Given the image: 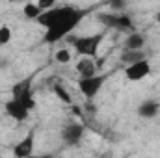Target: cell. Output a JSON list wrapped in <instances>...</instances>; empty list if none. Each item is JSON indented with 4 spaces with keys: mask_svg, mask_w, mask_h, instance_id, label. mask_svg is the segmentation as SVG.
Instances as JSON below:
<instances>
[{
    "mask_svg": "<svg viewBox=\"0 0 160 158\" xmlns=\"http://www.w3.org/2000/svg\"><path fill=\"white\" fill-rule=\"evenodd\" d=\"M11 28L9 26H0V47H4V45H8L9 41H11Z\"/></svg>",
    "mask_w": 160,
    "mask_h": 158,
    "instance_id": "ac0fdd59",
    "label": "cell"
},
{
    "mask_svg": "<svg viewBox=\"0 0 160 158\" xmlns=\"http://www.w3.org/2000/svg\"><path fill=\"white\" fill-rule=\"evenodd\" d=\"M149 73H151V63H149L147 58H143L140 62H134V63L125 67V77L130 82H140V80L147 78Z\"/></svg>",
    "mask_w": 160,
    "mask_h": 158,
    "instance_id": "ba28073f",
    "label": "cell"
},
{
    "mask_svg": "<svg viewBox=\"0 0 160 158\" xmlns=\"http://www.w3.org/2000/svg\"><path fill=\"white\" fill-rule=\"evenodd\" d=\"M143 58H147V52H145L143 48H140V50L123 48V52H121V56H119L121 63H125V65H130V63L140 62V60H143Z\"/></svg>",
    "mask_w": 160,
    "mask_h": 158,
    "instance_id": "4fadbf2b",
    "label": "cell"
},
{
    "mask_svg": "<svg viewBox=\"0 0 160 158\" xmlns=\"http://www.w3.org/2000/svg\"><path fill=\"white\" fill-rule=\"evenodd\" d=\"M54 58H56V62H58V63H69V62H71V58H73V54H71V50H69V48H58V50H56V54H54Z\"/></svg>",
    "mask_w": 160,
    "mask_h": 158,
    "instance_id": "e0dca14e",
    "label": "cell"
},
{
    "mask_svg": "<svg viewBox=\"0 0 160 158\" xmlns=\"http://www.w3.org/2000/svg\"><path fill=\"white\" fill-rule=\"evenodd\" d=\"M34 143H36V132L30 130L19 143H15L13 147V156L15 158H26L34 153Z\"/></svg>",
    "mask_w": 160,
    "mask_h": 158,
    "instance_id": "30bf717a",
    "label": "cell"
},
{
    "mask_svg": "<svg viewBox=\"0 0 160 158\" xmlns=\"http://www.w3.org/2000/svg\"><path fill=\"white\" fill-rule=\"evenodd\" d=\"M88 11L86 9H75V11H71L62 22H58L56 26H52V28H48V30H45V36H43V41L45 43H56V41L63 39V37H67L77 26L80 24V21L84 19V15H86Z\"/></svg>",
    "mask_w": 160,
    "mask_h": 158,
    "instance_id": "6da1fadb",
    "label": "cell"
},
{
    "mask_svg": "<svg viewBox=\"0 0 160 158\" xmlns=\"http://www.w3.org/2000/svg\"><path fill=\"white\" fill-rule=\"evenodd\" d=\"M4 112H6V116H9L11 119L22 123V121H26V119L30 117V112H32V110L26 108L22 102H19V101H15V99H9V101H6V104H4Z\"/></svg>",
    "mask_w": 160,
    "mask_h": 158,
    "instance_id": "9c48e42d",
    "label": "cell"
},
{
    "mask_svg": "<svg viewBox=\"0 0 160 158\" xmlns=\"http://www.w3.org/2000/svg\"><path fill=\"white\" fill-rule=\"evenodd\" d=\"M22 13H24V17H26V19L36 21L41 13H43V9L38 6V2H26V4H24V7H22Z\"/></svg>",
    "mask_w": 160,
    "mask_h": 158,
    "instance_id": "9a60e30c",
    "label": "cell"
},
{
    "mask_svg": "<svg viewBox=\"0 0 160 158\" xmlns=\"http://www.w3.org/2000/svg\"><path fill=\"white\" fill-rule=\"evenodd\" d=\"M127 2H130V0H127Z\"/></svg>",
    "mask_w": 160,
    "mask_h": 158,
    "instance_id": "603a6c76",
    "label": "cell"
},
{
    "mask_svg": "<svg viewBox=\"0 0 160 158\" xmlns=\"http://www.w3.org/2000/svg\"><path fill=\"white\" fill-rule=\"evenodd\" d=\"M77 7H73V6H54V7H50V9H45L43 13H41L39 17L36 19V22L41 24L45 30H48V28H52V26H56L58 22H62L71 11H75Z\"/></svg>",
    "mask_w": 160,
    "mask_h": 158,
    "instance_id": "5b68a950",
    "label": "cell"
},
{
    "mask_svg": "<svg viewBox=\"0 0 160 158\" xmlns=\"http://www.w3.org/2000/svg\"><path fill=\"white\" fill-rule=\"evenodd\" d=\"M106 78H108V75H99V73L93 75V77H88V78H80L78 80L80 93H82L88 101H93V99L99 95V91L102 89Z\"/></svg>",
    "mask_w": 160,
    "mask_h": 158,
    "instance_id": "8992f818",
    "label": "cell"
},
{
    "mask_svg": "<svg viewBox=\"0 0 160 158\" xmlns=\"http://www.w3.org/2000/svg\"><path fill=\"white\" fill-rule=\"evenodd\" d=\"M160 114V102L158 101H153V99H147L143 102H140L138 106V116L143 119H155Z\"/></svg>",
    "mask_w": 160,
    "mask_h": 158,
    "instance_id": "8fae6325",
    "label": "cell"
},
{
    "mask_svg": "<svg viewBox=\"0 0 160 158\" xmlns=\"http://www.w3.org/2000/svg\"><path fill=\"white\" fill-rule=\"evenodd\" d=\"M54 95L62 101V102H65V104H73V97H71V93L62 86V84H54Z\"/></svg>",
    "mask_w": 160,
    "mask_h": 158,
    "instance_id": "2e32d148",
    "label": "cell"
},
{
    "mask_svg": "<svg viewBox=\"0 0 160 158\" xmlns=\"http://www.w3.org/2000/svg\"><path fill=\"white\" fill-rule=\"evenodd\" d=\"M75 69H77V73L80 75V78H88V77L97 75V63L89 56L80 58L78 62H77V65H75Z\"/></svg>",
    "mask_w": 160,
    "mask_h": 158,
    "instance_id": "7c38bea8",
    "label": "cell"
},
{
    "mask_svg": "<svg viewBox=\"0 0 160 158\" xmlns=\"http://www.w3.org/2000/svg\"><path fill=\"white\" fill-rule=\"evenodd\" d=\"M102 39H104V32L95 34V36H84V37H73L71 34L67 36V41L73 45V48L77 50V54L89 56V58H95L97 56Z\"/></svg>",
    "mask_w": 160,
    "mask_h": 158,
    "instance_id": "3957f363",
    "label": "cell"
},
{
    "mask_svg": "<svg viewBox=\"0 0 160 158\" xmlns=\"http://www.w3.org/2000/svg\"><path fill=\"white\" fill-rule=\"evenodd\" d=\"M97 21L110 30H118V32H134V21L130 15L127 13H116V11H101L97 13Z\"/></svg>",
    "mask_w": 160,
    "mask_h": 158,
    "instance_id": "7a4b0ae2",
    "label": "cell"
},
{
    "mask_svg": "<svg viewBox=\"0 0 160 158\" xmlns=\"http://www.w3.org/2000/svg\"><path fill=\"white\" fill-rule=\"evenodd\" d=\"M145 36L140 34V32H130L127 37H125V48H132V50H140L145 47Z\"/></svg>",
    "mask_w": 160,
    "mask_h": 158,
    "instance_id": "5bb4252c",
    "label": "cell"
},
{
    "mask_svg": "<svg viewBox=\"0 0 160 158\" xmlns=\"http://www.w3.org/2000/svg\"><path fill=\"white\" fill-rule=\"evenodd\" d=\"M84 134H86V128H84V125H80V123H67V125H63L62 130H60L62 140H63L67 145H71V147L78 145L80 141L84 140Z\"/></svg>",
    "mask_w": 160,
    "mask_h": 158,
    "instance_id": "52a82bcc",
    "label": "cell"
},
{
    "mask_svg": "<svg viewBox=\"0 0 160 158\" xmlns=\"http://www.w3.org/2000/svg\"><path fill=\"white\" fill-rule=\"evenodd\" d=\"M155 21H157V22L160 24V9L157 11V13H155Z\"/></svg>",
    "mask_w": 160,
    "mask_h": 158,
    "instance_id": "44dd1931",
    "label": "cell"
},
{
    "mask_svg": "<svg viewBox=\"0 0 160 158\" xmlns=\"http://www.w3.org/2000/svg\"><path fill=\"white\" fill-rule=\"evenodd\" d=\"M32 77L22 78L11 86V99L22 102L26 108L34 110L36 108V99H34V87H32Z\"/></svg>",
    "mask_w": 160,
    "mask_h": 158,
    "instance_id": "277c9868",
    "label": "cell"
},
{
    "mask_svg": "<svg viewBox=\"0 0 160 158\" xmlns=\"http://www.w3.org/2000/svg\"><path fill=\"white\" fill-rule=\"evenodd\" d=\"M38 6H39L43 11H45V9L54 7V6H56V0H38Z\"/></svg>",
    "mask_w": 160,
    "mask_h": 158,
    "instance_id": "ffe728a7",
    "label": "cell"
},
{
    "mask_svg": "<svg viewBox=\"0 0 160 158\" xmlns=\"http://www.w3.org/2000/svg\"><path fill=\"white\" fill-rule=\"evenodd\" d=\"M108 7L110 9H116V11H121V9H127V0H106Z\"/></svg>",
    "mask_w": 160,
    "mask_h": 158,
    "instance_id": "d6986e66",
    "label": "cell"
},
{
    "mask_svg": "<svg viewBox=\"0 0 160 158\" xmlns=\"http://www.w3.org/2000/svg\"><path fill=\"white\" fill-rule=\"evenodd\" d=\"M8 2H11V4H17V2H24V0H8Z\"/></svg>",
    "mask_w": 160,
    "mask_h": 158,
    "instance_id": "7402d4cb",
    "label": "cell"
}]
</instances>
